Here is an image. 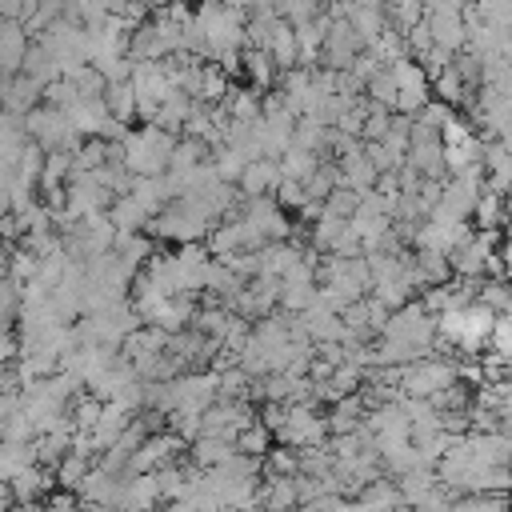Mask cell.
Returning <instances> with one entry per match:
<instances>
[{
  "instance_id": "6da1fadb",
  "label": "cell",
  "mask_w": 512,
  "mask_h": 512,
  "mask_svg": "<svg viewBox=\"0 0 512 512\" xmlns=\"http://www.w3.org/2000/svg\"><path fill=\"white\" fill-rule=\"evenodd\" d=\"M176 132L160 128V124H144L136 132H128L124 140V168L132 176H164L172 168V152H176Z\"/></svg>"
},
{
  "instance_id": "7a4b0ae2",
  "label": "cell",
  "mask_w": 512,
  "mask_h": 512,
  "mask_svg": "<svg viewBox=\"0 0 512 512\" xmlns=\"http://www.w3.org/2000/svg\"><path fill=\"white\" fill-rule=\"evenodd\" d=\"M496 316H500L496 308L472 300V304H464V308H452V312L436 316V328H440V340H448L452 348H460V352H480V344H488L492 332H496Z\"/></svg>"
},
{
  "instance_id": "3957f363",
  "label": "cell",
  "mask_w": 512,
  "mask_h": 512,
  "mask_svg": "<svg viewBox=\"0 0 512 512\" xmlns=\"http://www.w3.org/2000/svg\"><path fill=\"white\" fill-rule=\"evenodd\" d=\"M24 120H28V136H32L44 152H76V148H80V132L72 128V116H68L64 108L40 104V108H32Z\"/></svg>"
},
{
  "instance_id": "277c9868",
  "label": "cell",
  "mask_w": 512,
  "mask_h": 512,
  "mask_svg": "<svg viewBox=\"0 0 512 512\" xmlns=\"http://www.w3.org/2000/svg\"><path fill=\"white\" fill-rule=\"evenodd\" d=\"M460 380V368L452 360H436V356H424L408 368H400V388L408 396H420V400H432L436 392L452 388Z\"/></svg>"
},
{
  "instance_id": "5b68a950",
  "label": "cell",
  "mask_w": 512,
  "mask_h": 512,
  "mask_svg": "<svg viewBox=\"0 0 512 512\" xmlns=\"http://www.w3.org/2000/svg\"><path fill=\"white\" fill-rule=\"evenodd\" d=\"M324 432H328V420H320L308 404H288V420L276 432V440L284 448H316L324 440Z\"/></svg>"
},
{
  "instance_id": "8992f818",
  "label": "cell",
  "mask_w": 512,
  "mask_h": 512,
  "mask_svg": "<svg viewBox=\"0 0 512 512\" xmlns=\"http://www.w3.org/2000/svg\"><path fill=\"white\" fill-rule=\"evenodd\" d=\"M492 256H496V236L492 232H480V236H468L448 260H452V272L460 280H476L492 264Z\"/></svg>"
},
{
  "instance_id": "52a82bcc",
  "label": "cell",
  "mask_w": 512,
  "mask_h": 512,
  "mask_svg": "<svg viewBox=\"0 0 512 512\" xmlns=\"http://www.w3.org/2000/svg\"><path fill=\"white\" fill-rule=\"evenodd\" d=\"M32 48V32L24 20H4L0 28V60H4V80L24 72V56Z\"/></svg>"
},
{
  "instance_id": "ba28073f",
  "label": "cell",
  "mask_w": 512,
  "mask_h": 512,
  "mask_svg": "<svg viewBox=\"0 0 512 512\" xmlns=\"http://www.w3.org/2000/svg\"><path fill=\"white\" fill-rule=\"evenodd\" d=\"M284 184V172H280V160H252L240 176V192L244 200H260V196H272L276 188Z\"/></svg>"
},
{
  "instance_id": "9c48e42d",
  "label": "cell",
  "mask_w": 512,
  "mask_h": 512,
  "mask_svg": "<svg viewBox=\"0 0 512 512\" xmlns=\"http://www.w3.org/2000/svg\"><path fill=\"white\" fill-rule=\"evenodd\" d=\"M484 180L492 192H512V148L504 140L484 144Z\"/></svg>"
},
{
  "instance_id": "30bf717a",
  "label": "cell",
  "mask_w": 512,
  "mask_h": 512,
  "mask_svg": "<svg viewBox=\"0 0 512 512\" xmlns=\"http://www.w3.org/2000/svg\"><path fill=\"white\" fill-rule=\"evenodd\" d=\"M268 56L276 60L280 72L300 68V40H296V24L292 20H276L272 40H268Z\"/></svg>"
},
{
  "instance_id": "8fae6325",
  "label": "cell",
  "mask_w": 512,
  "mask_h": 512,
  "mask_svg": "<svg viewBox=\"0 0 512 512\" xmlns=\"http://www.w3.org/2000/svg\"><path fill=\"white\" fill-rule=\"evenodd\" d=\"M40 100H44V84L40 80H32V76H12V80H4V104H8V112H16V116H28L32 108H40Z\"/></svg>"
},
{
  "instance_id": "7c38bea8",
  "label": "cell",
  "mask_w": 512,
  "mask_h": 512,
  "mask_svg": "<svg viewBox=\"0 0 512 512\" xmlns=\"http://www.w3.org/2000/svg\"><path fill=\"white\" fill-rule=\"evenodd\" d=\"M68 116H72V128H76L80 136H96V140H100V136H104V128L112 124V112H108L104 96L72 104V108H68Z\"/></svg>"
},
{
  "instance_id": "4fadbf2b",
  "label": "cell",
  "mask_w": 512,
  "mask_h": 512,
  "mask_svg": "<svg viewBox=\"0 0 512 512\" xmlns=\"http://www.w3.org/2000/svg\"><path fill=\"white\" fill-rule=\"evenodd\" d=\"M324 160H320V152H312V148H300V144H292L284 156H280V172H284V180H300V184H308L312 176H316V168H320Z\"/></svg>"
},
{
  "instance_id": "5bb4252c",
  "label": "cell",
  "mask_w": 512,
  "mask_h": 512,
  "mask_svg": "<svg viewBox=\"0 0 512 512\" xmlns=\"http://www.w3.org/2000/svg\"><path fill=\"white\" fill-rule=\"evenodd\" d=\"M104 104H108L112 120H120V124H128L132 116H140V96H136L132 80H124V84H108V88H104Z\"/></svg>"
},
{
  "instance_id": "9a60e30c",
  "label": "cell",
  "mask_w": 512,
  "mask_h": 512,
  "mask_svg": "<svg viewBox=\"0 0 512 512\" xmlns=\"http://www.w3.org/2000/svg\"><path fill=\"white\" fill-rule=\"evenodd\" d=\"M108 216H112V224L120 232H140L144 224H152V212L136 196H116V204L108 208Z\"/></svg>"
},
{
  "instance_id": "2e32d148",
  "label": "cell",
  "mask_w": 512,
  "mask_h": 512,
  "mask_svg": "<svg viewBox=\"0 0 512 512\" xmlns=\"http://www.w3.org/2000/svg\"><path fill=\"white\" fill-rule=\"evenodd\" d=\"M476 224H480V232H492L504 216H508V196L504 192H492V188H484L480 192V204H476Z\"/></svg>"
},
{
  "instance_id": "e0dca14e",
  "label": "cell",
  "mask_w": 512,
  "mask_h": 512,
  "mask_svg": "<svg viewBox=\"0 0 512 512\" xmlns=\"http://www.w3.org/2000/svg\"><path fill=\"white\" fill-rule=\"evenodd\" d=\"M244 72L252 76V84L264 92V88H272V80H276V60L264 52V48H244Z\"/></svg>"
},
{
  "instance_id": "ac0fdd59",
  "label": "cell",
  "mask_w": 512,
  "mask_h": 512,
  "mask_svg": "<svg viewBox=\"0 0 512 512\" xmlns=\"http://www.w3.org/2000/svg\"><path fill=\"white\" fill-rule=\"evenodd\" d=\"M300 500V488L288 480V476H272V484L264 488V496H260V504L268 508V512H284V508H292Z\"/></svg>"
},
{
  "instance_id": "d6986e66",
  "label": "cell",
  "mask_w": 512,
  "mask_h": 512,
  "mask_svg": "<svg viewBox=\"0 0 512 512\" xmlns=\"http://www.w3.org/2000/svg\"><path fill=\"white\" fill-rule=\"evenodd\" d=\"M64 180H72V152H48L40 188L52 192V188H64Z\"/></svg>"
},
{
  "instance_id": "ffe728a7",
  "label": "cell",
  "mask_w": 512,
  "mask_h": 512,
  "mask_svg": "<svg viewBox=\"0 0 512 512\" xmlns=\"http://www.w3.org/2000/svg\"><path fill=\"white\" fill-rule=\"evenodd\" d=\"M272 428L268 424H248L240 436H236V452H244V456H264L268 452V444H272Z\"/></svg>"
},
{
  "instance_id": "44dd1931",
  "label": "cell",
  "mask_w": 512,
  "mask_h": 512,
  "mask_svg": "<svg viewBox=\"0 0 512 512\" xmlns=\"http://www.w3.org/2000/svg\"><path fill=\"white\" fill-rule=\"evenodd\" d=\"M356 420H360V400H356V396H344V400H336L328 428H332L336 436H348V432L356 428Z\"/></svg>"
},
{
  "instance_id": "7402d4cb",
  "label": "cell",
  "mask_w": 512,
  "mask_h": 512,
  "mask_svg": "<svg viewBox=\"0 0 512 512\" xmlns=\"http://www.w3.org/2000/svg\"><path fill=\"white\" fill-rule=\"evenodd\" d=\"M480 304H488V308L504 312V308L512 304V288H508L504 280H488V284L480 288Z\"/></svg>"
},
{
  "instance_id": "603a6c76",
  "label": "cell",
  "mask_w": 512,
  "mask_h": 512,
  "mask_svg": "<svg viewBox=\"0 0 512 512\" xmlns=\"http://www.w3.org/2000/svg\"><path fill=\"white\" fill-rule=\"evenodd\" d=\"M296 468H300V460H296L292 452H284V448H276V452L268 456V472H272V476H292Z\"/></svg>"
},
{
  "instance_id": "cb8c5ba5",
  "label": "cell",
  "mask_w": 512,
  "mask_h": 512,
  "mask_svg": "<svg viewBox=\"0 0 512 512\" xmlns=\"http://www.w3.org/2000/svg\"><path fill=\"white\" fill-rule=\"evenodd\" d=\"M4 20H24V0H0Z\"/></svg>"
},
{
  "instance_id": "d4e9b609",
  "label": "cell",
  "mask_w": 512,
  "mask_h": 512,
  "mask_svg": "<svg viewBox=\"0 0 512 512\" xmlns=\"http://www.w3.org/2000/svg\"><path fill=\"white\" fill-rule=\"evenodd\" d=\"M500 260H504V272L512 276V236H508V244L500 248Z\"/></svg>"
}]
</instances>
